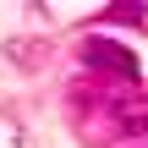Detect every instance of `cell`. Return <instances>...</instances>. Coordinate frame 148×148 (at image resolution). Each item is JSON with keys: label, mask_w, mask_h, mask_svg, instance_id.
<instances>
[{"label": "cell", "mask_w": 148, "mask_h": 148, "mask_svg": "<svg viewBox=\"0 0 148 148\" xmlns=\"http://www.w3.org/2000/svg\"><path fill=\"white\" fill-rule=\"evenodd\" d=\"M82 60H88L93 71L121 77V82H137V77H143L137 55H132V49H121V44H110V38H88V44H82Z\"/></svg>", "instance_id": "1"}, {"label": "cell", "mask_w": 148, "mask_h": 148, "mask_svg": "<svg viewBox=\"0 0 148 148\" xmlns=\"http://www.w3.org/2000/svg\"><path fill=\"white\" fill-rule=\"evenodd\" d=\"M115 121H121V132H126V137H148V99H143V104L115 99Z\"/></svg>", "instance_id": "2"}]
</instances>
